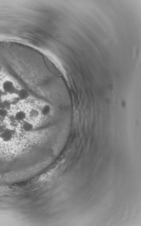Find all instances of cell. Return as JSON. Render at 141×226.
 Masks as SVG:
<instances>
[{"label":"cell","instance_id":"obj_1","mask_svg":"<svg viewBox=\"0 0 141 226\" xmlns=\"http://www.w3.org/2000/svg\"><path fill=\"white\" fill-rule=\"evenodd\" d=\"M27 116V115L26 112L22 110H18L15 113V118L17 122L21 124L23 123L24 121L26 120Z\"/></svg>","mask_w":141,"mask_h":226},{"label":"cell","instance_id":"obj_2","mask_svg":"<svg viewBox=\"0 0 141 226\" xmlns=\"http://www.w3.org/2000/svg\"><path fill=\"white\" fill-rule=\"evenodd\" d=\"M51 112V107L48 105L43 106L41 109V113L43 115H47Z\"/></svg>","mask_w":141,"mask_h":226}]
</instances>
